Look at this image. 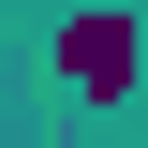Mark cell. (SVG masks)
<instances>
[{
    "label": "cell",
    "mask_w": 148,
    "mask_h": 148,
    "mask_svg": "<svg viewBox=\"0 0 148 148\" xmlns=\"http://www.w3.org/2000/svg\"><path fill=\"white\" fill-rule=\"evenodd\" d=\"M59 59L89 74V89H119V74H133V30H119V15H74V30H59Z\"/></svg>",
    "instance_id": "obj_1"
}]
</instances>
